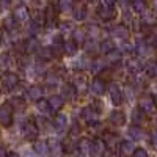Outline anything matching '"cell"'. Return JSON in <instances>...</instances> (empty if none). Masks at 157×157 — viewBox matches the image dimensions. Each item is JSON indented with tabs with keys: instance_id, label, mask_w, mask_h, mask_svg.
<instances>
[{
	"instance_id": "obj_1",
	"label": "cell",
	"mask_w": 157,
	"mask_h": 157,
	"mask_svg": "<svg viewBox=\"0 0 157 157\" xmlns=\"http://www.w3.org/2000/svg\"><path fill=\"white\" fill-rule=\"evenodd\" d=\"M98 14L99 17H102L104 21H112L115 19L116 16V6H115V2H112V0H104V2H101L99 8H98Z\"/></svg>"
},
{
	"instance_id": "obj_2",
	"label": "cell",
	"mask_w": 157,
	"mask_h": 157,
	"mask_svg": "<svg viewBox=\"0 0 157 157\" xmlns=\"http://www.w3.org/2000/svg\"><path fill=\"white\" fill-rule=\"evenodd\" d=\"M138 109L145 113V115H152L157 112V104L151 96H143L138 101Z\"/></svg>"
},
{
	"instance_id": "obj_3",
	"label": "cell",
	"mask_w": 157,
	"mask_h": 157,
	"mask_svg": "<svg viewBox=\"0 0 157 157\" xmlns=\"http://www.w3.org/2000/svg\"><path fill=\"white\" fill-rule=\"evenodd\" d=\"M0 124L5 127H10L13 124V107L10 102L0 105Z\"/></svg>"
},
{
	"instance_id": "obj_4",
	"label": "cell",
	"mask_w": 157,
	"mask_h": 157,
	"mask_svg": "<svg viewBox=\"0 0 157 157\" xmlns=\"http://www.w3.org/2000/svg\"><path fill=\"white\" fill-rule=\"evenodd\" d=\"M109 94H110V99H112V104L113 105H120L124 99V94H123V90L118 83H110L109 85Z\"/></svg>"
},
{
	"instance_id": "obj_5",
	"label": "cell",
	"mask_w": 157,
	"mask_h": 157,
	"mask_svg": "<svg viewBox=\"0 0 157 157\" xmlns=\"http://www.w3.org/2000/svg\"><path fill=\"white\" fill-rule=\"evenodd\" d=\"M38 134H39V130H38V126L35 123H25L22 126V135L25 140H36L38 138Z\"/></svg>"
},
{
	"instance_id": "obj_6",
	"label": "cell",
	"mask_w": 157,
	"mask_h": 157,
	"mask_svg": "<svg viewBox=\"0 0 157 157\" xmlns=\"http://www.w3.org/2000/svg\"><path fill=\"white\" fill-rule=\"evenodd\" d=\"M2 83H3V86L8 91L10 90H14L17 86V83H19V75L14 74V72H5L2 75Z\"/></svg>"
},
{
	"instance_id": "obj_7",
	"label": "cell",
	"mask_w": 157,
	"mask_h": 157,
	"mask_svg": "<svg viewBox=\"0 0 157 157\" xmlns=\"http://www.w3.org/2000/svg\"><path fill=\"white\" fill-rule=\"evenodd\" d=\"M90 154L93 155V157H104V154H105V143H104L102 140H94V141H91Z\"/></svg>"
},
{
	"instance_id": "obj_8",
	"label": "cell",
	"mask_w": 157,
	"mask_h": 157,
	"mask_svg": "<svg viewBox=\"0 0 157 157\" xmlns=\"http://www.w3.org/2000/svg\"><path fill=\"white\" fill-rule=\"evenodd\" d=\"M105 88H107L105 82H104L102 78H99V77L93 78V82H91V86H90L91 93H93L94 96H102L104 93H105Z\"/></svg>"
},
{
	"instance_id": "obj_9",
	"label": "cell",
	"mask_w": 157,
	"mask_h": 157,
	"mask_svg": "<svg viewBox=\"0 0 157 157\" xmlns=\"http://www.w3.org/2000/svg\"><path fill=\"white\" fill-rule=\"evenodd\" d=\"M112 36L121 39V41L124 43V41H127V38H129V29L126 27V25H123V24L115 25V27L112 29Z\"/></svg>"
},
{
	"instance_id": "obj_10",
	"label": "cell",
	"mask_w": 157,
	"mask_h": 157,
	"mask_svg": "<svg viewBox=\"0 0 157 157\" xmlns=\"http://www.w3.org/2000/svg\"><path fill=\"white\" fill-rule=\"evenodd\" d=\"M33 151H35V154H38L39 157H46V155L50 152L49 143L44 141V140H36L35 145H33Z\"/></svg>"
},
{
	"instance_id": "obj_11",
	"label": "cell",
	"mask_w": 157,
	"mask_h": 157,
	"mask_svg": "<svg viewBox=\"0 0 157 157\" xmlns=\"http://www.w3.org/2000/svg\"><path fill=\"white\" fill-rule=\"evenodd\" d=\"M49 143V149H50V154L54 157H60L63 154V145L58 138H49L47 140Z\"/></svg>"
},
{
	"instance_id": "obj_12",
	"label": "cell",
	"mask_w": 157,
	"mask_h": 157,
	"mask_svg": "<svg viewBox=\"0 0 157 157\" xmlns=\"http://www.w3.org/2000/svg\"><path fill=\"white\" fill-rule=\"evenodd\" d=\"M25 96H27L29 101H41V98H43V88L38 86V85H32V86H29Z\"/></svg>"
},
{
	"instance_id": "obj_13",
	"label": "cell",
	"mask_w": 157,
	"mask_h": 157,
	"mask_svg": "<svg viewBox=\"0 0 157 157\" xmlns=\"http://www.w3.org/2000/svg\"><path fill=\"white\" fill-rule=\"evenodd\" d=\"M110 123L115 124V126H118V127L124 126L126 124V115H124V112H121V110L112 112L110 113Z\"/></svg>"
},
{
	"instance_id": "obj_14",
	"label": "cell",
	"mask_w": 157,
	"mask_h": 157,
	"mask_svg": "<svg viewBox=\"0 0 157 157\" xmlns=\"http://www.w3.org/2000/svg\"><path fill=\"white\" fill-rule=\"evenodd\" d=\"M135 145H134V141L132 140H124L120 143V152L123 155H134L135 152Z\"/></svg>"
},
{
	"instance_id": "obj_15",
	"label": "cell",
	"mask_w": 157,
	"mask_h": 157,
	"mask_svg": "<svg viewBox=\"0 0 157 157\" xmlns=\"http://www.w3.org/2000/svg\"><path fill=\"white\" fill-rule=\"evenodd\" d=\"M63 50H64V55L68 57H74L78 50V46L74 39H69V41H64L63 43Z\"/></svg>"
},
{
	"instance_id": "obj_16",
	"label": "cell",
	"mask_w": 157,
	"mask_h": 157,
	"mask_svg": "<svg viewBox=\"0 0 157 157\" xmlns=\"http://www.w3.org/2000/svg\"><path fill=\"white\" fill-rule=\"evenodd\" d=\"M64 104V99L61 98V94H52L49 98V105L52 109V112H58Z\"/></svg>"
},
{
	"instance_id": "obj_17",
	"label": "cell",
	"mask_w": 157,
	"mask_h": 157,
	"mask_svg": "<svg viewBox=\"0 0 157 157\" xmlns=\"http://www.w3.org/2000/svg\"><path fill=\"white\" fill-rule=\"evenodd\" d=\"M127 135H129V138H132V141H135V140H143L145 132H143L141 127H138V126L134 124V126H130L127 129Z\"/></svg>"
},
{
	"instance_id": "obj_18",
	"label": "cell",
	"mask_w": 157,
	"mask_h": 157,
	"mask_svg": "<svg viewBox=\"0 0 157 157\" xmlns=\"http://www.w3.org/2000/svg\"><path fill=\"white\" fill-rule=\"evenodd\" d=\"M44 24L47 29H52L55 25V11H54V6H47L46 13H44Z\"/></svg>"
},
{
	"instance_id": "obj_19",
	"label": "cell",
	"mask_w": 157,
	"mask_h": 157,
	"mask_svg": "<svg viewBox=\"0 0 157 157\" xmlns=\"http://www.w3.org/2000/svg\"><path fill=\"white\" fill-rule=\"evenodd\" d=\"M39 49H41V47H39V43L36 41V38H29V39H25V41H24V50L25 52H29V54H30V52H38Z\"/></svg>"
},
{
	"instance_id": "obj_20",
	"label": "cell",
	"mask_w": 157,
	"mask_h": 157,
	"mask_svg": "<svg viewBox=\"0 0 157 157\" xmlns=\"http://www.w3.org/2000/svg\"><path fill=\"white\" fill-rule=\"evenodd\" d=\"M75 88L74 85H64L61 88V98L63 99H66V101H74L75 99Z\"/></svg>"
},
{
	"instance_id": "obj_21",
	"label": "cell",
	"mask_w": 157,
	"mask_h": 157,
	"mask_svg": "<svg viewBox=\"0 0 157 157\" xmlns=\"http://www.w3.org/2000/svg\"><path fill=\"white\" fill-rule=\"evenodd\" d=\"M149 44L146 39H143V38H138L137 39V43H135V50L138 52V55H146L148 52H149Z\"/></svg>"
},
{
	"instance_id": "obj_22",
	"label": "cell",
	"mask_w": 157,
	"mask_h": 157,
	"mask_svg": "<svg viewBox=\"0 0 157 157\" xmlns=\"http://www.w3.org/2000/svg\"><path fill=\"white\" fill-rule=\"evenodd\" d=\"M68 126V116L64 115V113H60L55 116V120H54V127L57 130H64Z\"/></svg>"
},
{
	"instance_id": "obj_23",
	"label": "cell",
	"mask_w": 157,
	"mask_h": 157,
	"mask_svg": "<svg viewBox=\"0 0 157 157\" xmlns=\"http://www.w3.org/2000/svg\"><path fill=\"white\" fill-rule=\"evenodd\" d=\"M14 19H16V22H24V21H27L29 19V10L25 8L24 5H21L16 11H14Z\"/></svg>"
},
{
	"instance_id": "obj_24",
	"label": "cell",
	"mask_w": 157,
	"mask_h": 157,
	"mask_svg": "<svg viewBox=\"0 0 157 157\" xmlns=\"http://www.w3.org/2000/svg\"><path fill=\"white\" fill-rule=\"evenodd\" d=\"M116 47H115V43H113V39H104V41L101 43V46H99V50L101 52H104L105 55H109L110 52H113Z\"/></svg>"
},
{
	"instance_id": "obj_25",
	"label": "cell",
	"mask_w": 157,
	"mask_h": 157,
	"mask_svg": "<svg viewBox=\"0 0 157 157\" xmlns=\"http://www.w3.org/2000/svg\"><path fill=\"white\" fill-rule=\"evenodd\" d=\"M143 68H145V66H143V64L138 60H135V58L127 61V69H129V72H132V74H140Z\"/></svg>"
},
{
	"instance_id": "obj_26",
	"label": "cell",
	"mask_w": 157,
	"mask_h": 157,
	"mask_svg": "<svg viewBox=\"0 0 157 157\" xmlns=\"http://www.w3.org/2000/svg\"><path fill=\"white\" fill-rule=\"evenodd\" d=\"M145 71H146V75L151 77V78H157V61L151 60L146 63L145 66Z\"/></svg>"
},
{
	"instance_id": "obj_27",
	"label": "cell",
	"mask_w": 157,
	"mask_h": 157,
	"mask_svg": "<svg viewBox=\"0 0 157 157\" xmlns=\"http://www.w3.org/2000/svg\"><path fill=\"white\" fill-rule=\"evenodd\" d=\"M38 55H39V58L41 60H44V61H49V60H52L54 58V50H52V47H41L38 50Z\"/></svg>"
},
{
	"instance_id": "obj_28",
	"label": "cell",
	"mask_w": 157,
	"mask_h": 157,
	"mask_svg": "<svg viewBox=\"0 0 157 157\" xmlns=\"http://www.w3.org/2000/svg\"><path fill=\"white\" fill-rule=\"evenodd\" d=\"M36 107H38L39 112H41L43 115H46V116H49V115L52 113V109H50V105H49V101H44V99L38 101V102H36Z\"/></svg>"
},
{
	"instance_id": "obj_29",
	"label": "cell",
	"mask_w": 157,
	"mask_h": 157,
	"mask_svg": "<svg viewBox=\"0 0 157 157\" xmlns=\"http://www.w3.org/2000/svg\"><path fill=\"white\" fill-rule=\"evenodd\" d=\"M74 88L77 91H85L86 90V78L83 75H75V78H74Z\"/></svg>"
},
{
	"instance_id": "obj_30",
	"label": "cell",
	"mask_w": 157,
	"mask_h": 157,
	"mask_svg": "<svg viewBox=\"0 0 157 157\" xmlns=\"http://www.w3.org/2000/svg\"><path fill=\"white\" fill-rule=\"evenodd\" d=\"M72 38H74V41L78 44V43H86V33H85V30H82V29H75L74 32H72Z\"/></svg>"
},
{
	"instance_id": "obj_31",
	"label": "cell",
	"mask_w": 157,
	"mask_h": 157,
	"mask_svg": "<svg viewBox=\"0 0 157 157\" xmlns=\"http://www.w3.org/2000/svg\"><path fill=\"white\" fill-rule=\"evenodd\" d=\"M86 17V6L85 5H78L74 8V19L75 21H83Z\"/></svg>"
},
{
	"instance_id": "obj_32",
	"label": "cell",
	"mask_w": 157,
	"mask_h": 157,
	"mask_svg": "<svg viewBox=\"0 0 157 157\" xmlns=\"http://www.w3.org/2000/svg\"><path fill=\"white\" fill-rule=\"evenodd\" d=\"M132 10L135 13H140V14H145L146 13V2L145 0H135V2H132Z\"/></svg>"
},
{
	"instance_id": "obj_33",
	"label": "cell",
	"mask_w": 157,
	"mask_h": 157,
	"mask_svg": "<svg viewBox=\"0 0 157 157\" xmlns=\"http://www.w3.org/2000/svg\"><path fill=\"white\" fill-rule=\"evenodd\" d=\"M107 61L113 63V64H118L121 61V50L120 49H115L113 52H110V54L107 55Z\"/></svg>"
},
{
	"instance_id": "obj_34",
	"label": "cell",
	"mask_w": 157,
	"mask_h": 157,
	"mask_svg": "<svg viewBox=\"0 0 157 157\" xmlns=\"http://www.w3.org/2000/svg\"><path fill=\"white\" fill-rule=\"evenodd\" d=\"M82 116L85 118V120L88 121V123H91V121H94V116H96V112L91 109V107H83L82 109Z\"/></svg>"
},
{
	"instance_id": "obj_35",
	"label": "cell",
	"mask_w": 157,
	"mask_h": 157,
	"mask_svg": "<svg viewBox=\"0 0 157 157\" xmlns=\"http://www.w3.org/2000/svg\"><path fill=\"white\" fill-rule=\"evenodd\" d=\"M105 61H104V60H101V58H98V60H94L93 61V64H91V71H93L94 74H99L104 68H105Z\"/></svg>"
},
{
	"instance_id": "obj_36",
	"label": "cell",
	"mask_w": 157,
	"mask_h": 157,
	"mask_svg": "<svg viewBox=\"0 0 157 157\" xmlns=\"http://www.w3.org/2000/svg\"><path fill=\"white\" fill-rule=\"evenodd\" d=\"M58 8L63 13H69V11L74 10V3L71 2V0H61V2L58 3Z\"/></svg>"
},
{
	"instance_id": "obj_37",
	"label": "cell",
	"mask_w": 157,
	"mask_h": 157,
	"mask_svg": "<svg viewBox=\"0 0 157 157\" xmlns=\"http://www.w3.org/2000/svg\"><path fill=\"white\" fill-rule=\"evenodd\" d=\"M132 121L135 123V126L140 124V123H143V121H145V113H143L140 109L138 110H134L132 112Z\"/></svg>"
},
{
	"instance_id": "obj_38",
	"label": "cell",
	"mask_w": 157,
	"mask_h": 157,
	"mask_svg": "<svg viewBox=\"0 0 157 157\" xmlns=\"http://www.w3.org/2000/svg\"><path fill=\"white\" fill-rule=\"evenodd\" d=\"M58 82H60V77L55 74H49L46 77V85H49V86H57Z\"/></svg>"
},
{
	"instance_id": "obj_39",
	"label": "cell",
	"mask_w": 157,
	"mask_h": 157,
	"mask_svg": "<svg viewBox=\"0 0 157 157\" xmlns=\"http://www.w3.org/2000/svg\"><path fill=\"white\" fill-rule=\"evenodd\" d=\"M154 24H155V17L151 14V13H145V14H143V25L152 27Z\"/></svg>"
},
{
	"instance_id": "obj_40",
	"label": "cell",
	"mask_w": 157,
	"mask_h": 157,
	"mask_svg": "<svg viewBox=\"0 0 157 157\" xmlns=\"http://www.w3.org/2000/svg\"><path fill=\"white\" fill-rule=\"evenodd\" d=\"M3 24H5V29H8V30H14L16 29V19H14V16H8Z\"/></svg>"
},
{
	"instance_id": "obj_41",
	"label": "cell",
	"mask_w": 157,
	"mask_h": 157,
	"mask_svg": "<svg viewBox=\"0 0 157 157\" xmlns=\"http://www.w3.org/2000/svg\"><path fill=\"white\" fill-rule=\"evenodd\" d=\"M39 27H41V25H39V24H36L35 21L29 25V27H27V32L32 35V38H35V35H38V32H39Z\"/></svg>"
},
{
	"instance_id": "obj_42",
	"label": "cell",
	"mask_w": 157,
	"mask_h": 157,
	"mask_svg": "<svg viewBox=\"0 0 157 157\" xmlns=\"http://www.w3.org/2000/svg\"><path fill=\"white\" fill-rule=\"evenodd\" d=\"M146 41H148L151 49H157V35H149L146 38Z\"/></svg>"
},
{
	"instance_id": "obj_43",
	"label": "cell",
	"mask_w": 157,
	"mask_h": 157,
	"mask_svg": "<svg viewBox=\"0 0 157 157\" xmlns=\"http://www.w3.org/2000/svg\"><path fill=\"white\" fill-rule=\"evenodd\" d=\"M124 93H126V98H127L129 101H132V99H134V96H135V91H134V86H130V85H127V86L124 88Z\"/></svg>"
},
{
	"instance_id": "obj_44",
	"label": "cell",
	"mask_w": 157,
	"mask_h": 157,
	"mask_svg": "<svg viewBox=\"0 0 157 157\" xmlns=\"http://www.w3.org/2000/svg\"><path fill=\"white\" fill-rule=\"evenodd\" d=\"M132 157H149V154H148V151L145 148H137Z\"/></svg>"
},
{
	"instance_id": "obj_45",
	"label": "cell",
	"mask_w": 157,
	"mask_h": 157,
	"mask_svg": "<svg viewBox=\"0 0 157 157\" xmlns=\"http://www.w3.org/2000/svg\"><path fill=\"white\" fill-rule=\"evenodd\" d=\"M72 66L75 68V69H85L86 66H88V63H85V58H80V60H77V61H74V64Z\"/></svg>"
},
{
	"instance_id": "obj_46",
	"label": "cell",
	"mask_w": 157,
	"mask_h": 157,
	"mask_svg": "<svg viewBox=\"0 0 157 157\" xmlns=\"http://www.w3.org/2000/svg\"><path fill=\"white\" fill-rule=\"evenodd\" d=\"M120 50H123V52H134L135 50V46H132V44H129V43H123L121 46H120Z\"/></svg>"
},
{
	"instance_id": "obj_47",
	"label": "cell",
	"mask_w": 157,
	"mask_h": 157,
	"mask_svg": "<svg viewBox=\"0 0 157 157\" xmlns=\"http://www.w3.org/2000/svg\"><path fill=\"white\" fill-rule=\"evenodd\" d=\"M83 47L86 49V52H94L93 49H96V44H94V39H88V41L83 44Z\"/></svg>"
},
{
	"instance_id": "obj_48",
	"label": "cell",
	"mask_w": 157,
	"mask_h": 157,
	"mask_svg": "<svg viewBox=\"0 0 157 157\" xmlns=\"http://www.w3.org/2000/svg\"><path fill=\"white\" fill-rule=\"evenodd\" d=\"M91 109H93L96 113H99V112L102 110V102H101V101H94L93 105H91Z\"/></svg>"
},
{
	"instance_id": "obj_49",
	"label": "cell",
	"mask_w": 157,
	"mask_h": 157,
	"mask_svg": "<svg viewBox=\"0 0 157 157\" xmlns=\"http://www.w3.org/2000/svg\"><path fill=\"white\" fill-rule=\"evenodd\" d=\"M151 145L154 148H157V129L151 132Z\"/></svg>"
},
{
	"instance_id": "obj_50",
	"label": "cell",
	"mask_w": 157,
	"mask_h": 157,
	"mask_svg": "<svg viewBox=\"0 0 157 157\" xmlns=\"http://www.w3.org/2000/svg\"><path fill=\"white\" fill-rule=\"evenodd\" d=\"M78 132H80V126H78L77 123H74L71 126V135H78Z\"/></svg>"
},
{
	"instance_id": "obj_51",
	"label": "cell",
	"mask_w": 157,
	"mask_h": 157,
	"mask_svg": "<svg viewBox=\"0 0 157 157\" xmlns=\"http://www.w3.org/2000/svg\"><path fill=\"white\" fill-rule=\"evenodd\" d=\"M60 30L64 33V32H69L71 30V24H68V22H63L61 25H60Z\"/></svg>"
},
{
	"instance_id": "obj_52",
	"label": "cell",
	"mask_w": 157,
	"mask_h": 157,
	"mask_svg": "<svg viewBox=\"0 0 157 157\" xmlns=\"http://www.w3.org/2000/svg\"><path fill=\"white\" fill-rule=\"evenodd\" d=\"M2 64H3V66H8V64H10V55L8 54L2 55Z\"/></svg>"
},
{
	"instance_id": "obj_53",
	"label": "cell",
	"mask_w": 157,
	"mask_h": 157,
	"mask_svg": "<svg viewBox=\"0 0 157 157\" xmlns=\"http://www.w3.org/2000/svg\"><path fill=\"white\" fill-rule=\"evenodd\" d=\"M8 155H10L8 149L5 146H0V157H8Z\"/></svg>"
},
{
	"instance_id": "obj_54",
	"label": "cell",
	"mask_w": 157,
	"mask_h": 157,
	"mask_svg": "<svg viewBox=\"0 0 157 157\" xmlns=\"http://www.w3.org/2000/svg\"><path fill=\"white\" fill-rule=\"evenodd\" d=\"M10 8V2H0V10H8Z\"/></svg>"
},
{
	"instance_id": "obj_55",
	"label": "cell",
	"mask_w": 157,
	"mask_h": 157,
	"mask_svg": "<svg viewBox=\"0 0 157 157\" xmlns=\"http://www.w3.org/2000/svg\"><path fill=\"white\" fill-rule=\"evenodd\" d=\"M54 44H61V36L60 35L54 36Z\"/></svg>"
},
{
	"instance_id": "obj_56",
	"label": "cell",
	"mask_w": 157,
	"mask_h": 157,
	"mask_svg": "<svg viewBox=\"0 0 157 157\" xmlns=\"http://www.w3.org/2000/svg\"><path fill=\"white\" fill-rule=\"evenodd\" d=\"M25 157H39L38 154H32V152H27V154H25Z\"/></svg>"
},
{
	"instance_id": "obj_57",
	"label": "cell",
	"mask_w": 157,
	"mask_h": 157,
	"mask_svg": "<svg viewBox=\"0 0 157 157\" xmlns=\"http://www.w3.org/2000/svg\"><path fill=\"white\" fill-rule=\"evenodd\" d=\"M8 157H19V154H16V152H11Z\"/></svg>"
},
{
	"instance_id": "obj_58",
	"label": "cell",
	"mask_w": 157,
	"mask_h": 157,
	"mask_svg": "<svg viewBox=\"0 0 157 157\" xmlns=\"http://www.w3.org/2000/svg\"><path fill=\"white\" fill-rule=\"evenodd\" d=\"M154 8H155V10H157V2H154Z\"/></svg>"
},
{
	"instance_id": "obj_59",
	"label": "cell",
	"mask_w": 157,
	"mask_h": 157,
	"mask_svg": "<svg viewBox=\"0 0 157 157\" xmlns=\"http://www.w3.org/2000/svg\"><path fill=\"white\" fill-rule=\"evenodd\" d=\"M77 157H85V155H77Z\"/></svg>"
},
{
	"instance_id": "obj_60",
	"label": "cell",
	"mask_w": 157,
	"mask_h": 157,
	"mask_svg": "<svg viewBox=\"0 0 157 157\" xmlns=\"http://www.w3.org/2000/svg\"><path fill=\"white\" fill-rule=\"evenodd\" d=\"M155 124H157V118H155Z\"/></svg>"
}]
</instances>
